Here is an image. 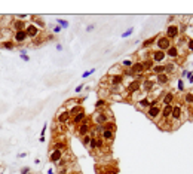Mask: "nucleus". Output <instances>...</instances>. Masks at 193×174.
<instances>
[{"instance_id":"ddd939ff","label":"nucleus","mask_w":193,"mask_h":174,"mask_svg":"<svg viewBox=\"0 0 193 174\" xmlns=\"http://www.w3.org/2000/svg\"><path fill=\"white\" fill-rule=\"evenodd\" d=\"M63 156H64V152H63V150L54 149V150L51 152V155H49V161L54 162V164H57V162H60V161L63 159Z\"/></svg>"},{"instance_id":"20e7f679","label":"nucleus","mask_w":193,"mask_h":174,"mask_svg":"<svg viewBox=\"0 0 193 174\" xmlns=\"http://www.w3.org/2000/svg\"><path fill=\"white\" fill-rule=\"evenodd\" d=\"M70 112H69V109H66V107H63L58 113H57V122H60V124H67L69 121H70Z\"/></svg>"},{"instance_id":"39448f33","label":"nucleus","mask_w":193,"mask_h":174,"mask_svg":"<svg viewBox=\"0 0 193 174\" xmlns=\"http://www.w3.org/2000/svg\"><path fill=\"white\" fill-rule=\"evenodd\" d=\"M25 33H27L28 39H37L39 36H40V30H39L34 24H27V27H25Z\"/></svg>"},{"instance_id":"c85d7f7f","label":"nucleus","mask_w":193,"mask_h":174,"mask_svg":"<svg viewBox=\"0 0 193 174\" xmlns=\"http://www.w3.org/2000/svg\"><path fill=\"white\" fill-rule=\"evenodd\" d=\"M103 127H104V130H109V131H112V132H116V130H117V128H116V124L113 121H109V122L104 124Z\"/></svg>"},{"instance_id":"c9c22d12","label":"nucleus","mask_w":193,"mask_h":174,"mask_svg":"<svg viewBox=\"0 0 193 174\" xmlns=\"http://www.w3.org/2000/svg\"><path fill=\"white\" fill-rule=\"evenodd\" d=\"M186 103L187 104H193V94H186Z\"/></svg>"},{"instance_id":"4468645a","label":"nucleus","mask_w":193,"mask_h":174,"mask_svg":"<svg viewBox=\"0 0 193 174\" xmlns=\"http://www.w3.org/2000/svg\"><path fill=\"white\" fill-rule=\"evenodd\" d=\"M180 118H181V106L180 104H175V106H172V113H171V119L177 124L178 121H180ZM180 124V122H178Z\"/></svg>"},{"instance_id":"e433bc0d","label":"nucleus","mask_w":193,"mask_h":174,"mask_svg":"<svg viewBox=\"0 0 193 174\" xmlns=\"http://www.w3.org/2000/svg\"><path fill=\"white\" fill-rule=\"evenodd\" d=\"M58 22L61 24V27H64V28H67L69 27V22L66 21V19H58Z\"/></svg>"},{"instance_id":"c03bdc74","label":"nucleus","mask_w":193,"mask_h":174,"mask_svg":"<svg viewBox=\"0 0 193 174\" xmlns=\"http://www.w3.org/2000/svg\"><path fill=\"white\" fill-rule=\"evenodd\" d=\"M82 89H83V84H82V85H79V87L76 88V92H80Z\"/></svg>"},{"instance_id":"37998d69","label":"nucleus","mask_w":193,"mask_h":174,"mask_svg":"<svg viewBox=\"0 0 193 174\" xmlns=\"http://www.w3.org/2000/svg\"><path fill=\"white\" fill-rule=\"evenodd\" d=\"M54 31H55V33H60V31H61V27H60V25L54 27Z\"/></svg>"},{"instance_id":"4c0bfd02","label":"nucleus","mask_w":193,"mask_h":174,"mask_svg":"<svg viewBox=\"0 0 193 174\" xmlns=\"http://www.w3.org/2000/svg\"><path fill=\"white\" fill-rule=\"evenodd\" d=\"M21 60H24V61L27 63V61H30V57H28L27 54H21Z\"/></svg>"},{"instance_id":"aec40b11","label":"nucleus","mask_w":193,"mask_h":174,"mask_svg":"<svg viewBox=\"0 0 193 174\" xmlns=\"http://www.w3.org/2000/svg\"><path fill=\"white\" fill-rule=\"evenodd\" d=\"M100 135H101V138H103L104 141H110V140L115 138V132H112V131H109V130H103Z\"/></svg>"},{"instance_id":"a211bd4d","label":"nucleus","mask_w":193,"mask_h":174,"mask_svg":"<svg viewBox=\"0 0 193 174\" xmlns=\"http://www.w3.org/2000/svg\"><path fill=\"white\" fill-rule=\"evenodd\" d=\"M109 84L110 85H122L123 82V76L122 75H116V76H109Z\"/></svg>"},{"instance_id":"f704fd0d","label":"nucleus","mask_w":193,"mask_h":174,"mask_svg":"<svg viewBox=\"0 0 193 174\" xmlns=\"http://www.w3.org/2000/svg\"><path fill=\"white\" fill-rule=\"evenodd\" d=\"M132 64H134L132 60H123V61H122V67H131Z\"/></svg>"},{"instance_id":"a19ab883","label":"nucleus","mask_w":193,"mask_h":174,"mask_svg":"<svg viewBox=\"0 0 193 174\" xmlns=\"http://www.w3.org/2000/svg\"><path fill=\"white\" fill-rule=\"evenodd\" d=\"M187 48H189V51H193V39L189 40V43H187Z\"/></svg>"},{"instance_id":"f8f14e48","label":"nucleus","mask_w":193,"mask_h":174,"mask_svg":"<svg viewBox=\"0 0 193 174\" xmlns=\"http://www.w3.org/2000/svg\"><path fill=\"white\" fill-rule=\"evenodd\" d=\"M25 27H27V22L16 18V19H13L10 30H13V33H15V31H22V30H25Z\"/></svg>"},{"instance_id":"ea45409f","label":"nucleus","mask_w":193,"mask_h":174,"mask_svg":"<svg viewBox=\"0 0 193 174\" xmlns=\"http://www.w3.org/2000/svg\"><path fill=\"white\" fill-rule=\"evenodd\" d=\"M129 34H132V28H131V30H126V31H125V33H123L122 36H123V37H128Z\"/></svg>"},{"instance_id":"4be33fe9","label":"nucleus","mask_w":193,"mask_h":174,"mask_svg":"<svg viewBox=\"0 0 193 174\" xmlns=\"http://www.w3.org/2000/svg\"><path fill=\"white\" fill-rule=\"evenodd\" d=\"M156 82L160 84V85H165L169 82V76L166 73H162V75H156Z\"/></svg>"},{"instance_id":"58836bf2","label":"nucleus","mask_w":193,"mask_h":174,"mask_svg":"<svg viewBox=\"0 0 193 174\" xmlns=\"http://www.w3.org/2000/svg\"><path fill=\"white\" fill-rule=\"evenodd\" d=\"M94 72H95V69H92V70H89V72H85V73H83V78H88V76L92 75Z\"/></svg>"},{"instance_id":"72a5a7b5","label":"nucleus","mask_w":193,"mask_h":174,"mask_svg":"<svg viewBox=\"0 0 193 174\" xmlns=\"http://www.w3.org/2000/svg\"><path fill=\"white\" fill-rule=\"evenodd\" d=\"M154 42H156V39H154V37L149 39V40H144V42H143V48H149V46H150V45H153Z\"/></svg>"},{"instance_id":"412c9836","label":"nucleus","mask_w":193,"mask_h":174,"mask_svg":"<svg viewBox=\"0 0 193 174\" xmlns=\"http://www.w3.org/2000/svg\"><path fill=\"white\" fill-rule=\"evenodd\" d=\"M166 57H169V58H177L178 57V46H169L168 48V51H166Z\"/></svg>"},{"instance_id":"dca6fc26","label":"nucleus","mask_w":193,"mask_h":174,"mask_svg":"<svg viewBox=\"0 0 193 174\" xmlns=\"http://www.w3.org/2000/svg\"><path fill=\"white\" fill-rule=\"evenodd\" d=\"M172 106L174 104H165L163 109H162V118L166 121L168 118H171V113H172Z\"/></svg>"},{"instance_id":"473e14b6","label":"nucleus","mask_w":193,"mask_h":174,"mask_svg":"<svg viewBox=\"0 0 193 174\" xmlns=\"http://www.w3.org/2000/svg\"><path fill=\"white\" fill-rule=\"evenodd\" d=\"M91 140H92V135H91V134H88V135H83V137H82V144H83V146H89Z\"/></svg>"},{"instance_id":"bb28decb","label":"nucleus","mask_w":193,"mask_h":174,"mask_svg":"<svg viewBox=\"0 0 193 174\" xmlns=\"http://www.w3.org/2000/svg\"><path fill=\"white\" fill-rule=\"evenodd\" d=\"M69 112H70V116H75V115H77V113L83 112V107L77 104V106H73L72 109H69Z\"/></svg>"},{"instance_id":"f257e3e1","label":"nucleus","mask_w":193,"mask_h":174,"mask_svg":"<svg viewBox=\"0 0 193 174\" xmlns=\"http://www.w3.org/2000/svg\"><path fill=\"white\" fill-rule=\"evenodd\" d=\"M92 119H94V122H95L97 125H104V124H107V122L110 121V118L106 115V112H104V110H98V112H95V113H94V116H92Z\"/></svg>"},{"instance_id":"9b49d317","label":"nucleus","mask_w":193,"mask_h":174,"mask_svg":"<svg viewBox=\"0 0 193 174\" xmlns=\"http://www.w3.org/2000/svg\"><path fill=\"white\" fill-rule=\"evenodd\" d=\"M128 73H129V75H135V76H138V75H143V73H144L143 63H134V64L131 66V69L128 70Z\"/></svg>"},{"instance_id":"6e6552de","label":"nucleus","mask_w":193,"mask_h":174,"mask_svg":"<svg viewBox=\"0 0 193 174\" xmlns=\"http://www.w3.org/2000/svg\"><path fill=\"white\" fill-rule=\"evenodd\" d=\"M150 57H152L150 60H152L153 63H163V61L166 60V52L156 49V51H153V52L150 54Z\"/></svg>"},{"instance_id":"f3484780","label":"nucleus","mask_w":193,"mask_h":174,"mask_svg":"<svg viewBox=\"0 0 193 174\" xmlns=\"http://www.w3.org/2000/svg\"><path fill=\"white\" fill-rule=\"evenodd\" d=\"M141 89H143L144 92H150L152 89H154V82L153 81H150V79L144 81V82L141 84Z\"/></svg>"},{"instance_id":"cd10ccee","label":"nucleus","mask_w":193,"mask_h":174,"mask_svg":"<svg viewBox=\"0 0 193 174\" xmlns=\"http://www.w3.org/2000/svg\"><path fill=\"white\" fill-rule=\"evenodd\" d=\"M1 46H3L4 49H7V51H13V49H15V43H13L12 40H4V42H1Z\"/></svg>"},{"instance_id":"9d476101","label":"nucleus","mask_w":193,"mask_h":174,"mask_svg":"<svg viewBox=\"0 0 193 174\" xmlns=\"http://www.w3.org/2000/svg\"><path fill=\"white\" fill-rule=\"evenodd\" d=\"M178 33H180L178 25L171 24V25H168V27H166V37H168L169 40H171V39H174V37H177V36H178Z\"/></svg>"},{"instance_id":"7c9ffc66","label":"nucleus","mask_w":193,"mask_h":174,"mask_svg":"<svg viewBox=\"0 0 193 174\" xmlns=\"http://www.w3.org/2000/svg\"><path fill=\"white\" fill-rule=\"evenodd\" d=\"M143 67H144V72H152V69H153V61H152V60L144 61V63H143Z\"/></svg>"},{"instance_id":"2f4dec72","label":"nucleus","mask_w":193,"mask_h":174,"mask_svg":"<svg viewBox=\"0 0 193 174\" xmlns=\"http://www.w3.org/2000/svg\"><path fill=\"white\" fill-rule=\"evenodd\" d=\"M152 72H153L154 75H162V73H165V67L163 66H153Z\"/></svg>"},{"instance_id":"7ed1b4c3","label":"nucleus","mask_w":193,"mask_h":174,"mask_svg":"<svg viewBox=\"0 0 193 174\" xmlns=\"http://www.w3.org/2000/svg\"><path fill=\"white\" fill-rule=\"evenodd\" d=\"M156 46H157V49H159V51L166 52V51H168V48L171 46V40H169L166 36H159V37L156 39Z\"/></svg>"},{"instance_id":"5701e85b","label":"nucleus","mask_w":193,"mask_h":174,"mask_svg":"<svg viewBox=\"0 0 193 174\" xmlns=\"http://www.w3.org/2000/svg\"><path fill=\"white\" fill-rule=\"evenodd\" d=\"M150 104H152V101H150L147 97H143V98L138 101V104H137V106H138V109H149V107H150Z\"/></svg>"},{"instance_id":"423d86ee","label":"nucleus","mask_w":193,"mask_h":174,"mask_svg":"<svg viewBox=\"0 0 193 174\" xmlns=\"http://www.w3.org/2000/svg\"><path fill=\"white\" fill-rule=\"evenodd\" d=\"M91 130H92V128H91L89 121H88V119H85V121L77 127V134H79L80 137H83V135H88V134L91 132Z\"/></svg>"},{"instance_id":"1a4fd4ad","label":"nucleus","mask_w":193,"mask_h":174,"mask_svg":"<svg viewBox=\"0 0 193 174\" xmlns=\"http://www.w3.org/2000/svg\"><path fill=\"white\" fill-rule=\"evenodd\" d=\"M104 143H106V141H104L101 137H97V135H95V137H92V140H91V143H89L88 147H91L92 150H95V149H103V147H104Z\"/></svg>"},{"instance_id":"f03ea898","label":"nucleus","mask_w":193,"mask_h":174,"mask_svg":"<svg viewBox=\"0 0 193 174\" xmlns=\"http://www.w3.org/2000/svg\"><path fill=\"white\" fill-rule=\"evenodd\" d=\"M160 113H162V109H160V106H159L156 101H152L150 107L147 109V116H149L150 119H156V118H157Z\"/></svg>"},{"instance_id":"a878e982","label":"nucleus","mask_w":193,"mask_h":174,"mask_svg":"<svg viewBox=\"0 0 193 174\" xmlns=\"http://www.w3.org/2000/svg\"><path fill=\"white\" fill-rule=\"evenodd\" d=\"M172 100H174V94H172V92H166V94L163 95V98H162L163 106H165V104H172Z\"/></svg>"},{"instance_id":"6ab92c4d","label":"nucleus","mask_w":193,"mask_h":174,"mask_svg":"<svg viewBox=\"0 0 193 174\" xmlns=\"http://www.w3.org/2000/svg\"><path fill=\"white\" fill-rule=\"evenodd\" d=\"M85 119H86V115H85V112H80V113H77V115H75V116H73V124L79 127V125H80V124H82Z\"/></svg>"},{"instance_id":"0eeeda50","label":"nucleus","mask_w":193,"mask_h":174,"mask_svg":"<svg viewBox=\"0 0 193 174\" xmlns=\"http://www.w3.org/2000/svg\"><path fill=\"white\" fill-rule=\"evenodd\" d=\"M13 43H25L27 40H28V36H27V33H25V30H22V31H15L13 33Z\"/></svg>"},{"instance_id":"79ce46f5","label":"nucleus","mask_w":193,"mask_h":174,"mask_svg":"<svg viewBox=\"0 0 193 174\" xmlns=\"http://www.w3.org/2000/svg\"><path fill=\"white\" fill-rule=\"evenodd\" d=\"M28 173H30V168H28V167H25V168L21 170V174H28Z\"/></svg>"},{"instance_id":"2eb2a0df","label":"nucleus","mask_w":193,"mask_h":174,"mask_svg":"<svg viewBox=\"0 0 193 174\" xmlns=\"http://www.w3.org/2000/svg\"><path fill=\"white\" fill-rule=\"evenodd\" d=\"M140 89H141V82H140V81H137V79H135V81H132V82L128 85V91H129L131 94L138 92Z\"/></svg>"},{"instance_id":"393cba45","label":"nucleus","mask_w":193,"mask_h":174,"mask_svg":"<svg viewBox=\"0 0 193 174\" xmlns=\"http://www.w3.org/2000/svg\"><path fill=\"white\" fill-rule=\"evenodd\" d=\"M163 67H165V73H175L178 70V67H177L175 63H166Z\"/></svg>"},{"instance_id":"b1692460","label":"nucleus","mask_w":193,"mask_h":174,"mask_svg":"<svg viewBox=\"0 0 193 174\" xmlns=\"http://www.w3.org/2000/svg\"><path fill=\"white\" fill-rule=\"evenodd\" d=\"M31 19H33V24H34V25L37 27L39 30H40V28H45V27H46L45 21H43V19L40 18V16H36V15H34V16H31Z\"/></svg>"},{"instance_id":"c756f323","label":"nucleus","mask_w":193,"mask_h":174,"mask_svg":"<svg viewBox=\"0 0 193 174\" xmlns=\"http://www.w3.org/2000/svg\"><path fill=\"white\" fill-rule=\"evenodd\" d=\"M106 104H107V100H104V98H100V100L95 103V109H98V110H103V109L106 107Z\"/></svg>"}]
</instances>
